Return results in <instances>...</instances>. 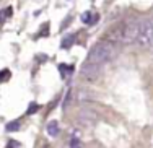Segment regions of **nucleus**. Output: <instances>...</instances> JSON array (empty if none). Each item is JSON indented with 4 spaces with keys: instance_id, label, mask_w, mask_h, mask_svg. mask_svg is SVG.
Listing matches in <instances>:
<instances>
[{
    "instance_id": "obj_10",
    "label": "nucleus",
    "mask_w": 153,
    "mask_h": 148,
    "mask_svg": "<svg viewBox=\"0 0 153 148\" xmlns=\"http://www.w3.org/2000/svg\"><path fill=\"white\" fill-rule=\"evenodd\" d=\"M94 15H93V13L91 12H85V13H83V15H82V21H83V23H85V24H91V18H93Z\"/></svg>"
},
{
    "instance_id": "obj_4",
    "label": "nucleus",
    "mask_w": 153,
    "mask_h": 148,
    "mask_svg": "<svg viewBox=\"0 0 153 148\" xmlns=\"http://www.w3.org/2000/svg\"><path fill=\"white\" fill-rule=\"evenodd\" d=\"M80 75H82L85 80H88V81L96 80V78L100 77V65H96V64H91V62H88V60H86V62L82 65Z\"/></svg>"
},
{
    "instance_id": "obj_12",
    "label": "nucleus",
    "mask_w": 153,
    "mask_h": 148,
    "mask_svg": "<svg viewBox=\"0 0 153 148\" xmlns=\"http://www.w3.org/2000/svg\"><path fill=\"white\" fill-rule=\"evenodd\" d=\"M39 111V104L38 103H30V106H28V114H34V112H38Z\"/></svg>"
},
{
    "instance_id": "obj_8",
    "label": "nucleus",
    "mask_w": 153,
    "mask_h": 148,
    "mask_svg": "<svg viewBox=\"0 0 153 148\" xmlns=\"http://www.w3.org/2000/svg\"><path fill=\"white\" fill-rule=\"evenodd\" d=\"M72 95H74V93H72V90H68L67 91V95H65V99H64V104H62V109H68V106H70V103H72Z\"/></svg>"
},
{
    "instance_id": "obj_15",
    "label": "nucleus",
    "mask_w": 153,
    "mask_h": 148,
    "mask_svg": "<svg viewBox=\"0 0 153 148\" xmlns=\"http://www.w3.org/2000/svg\"><path fill=\"white\" fill-rule=\"evenodd\" d=\"M12 13H13V10H12V7H8V8H7V10H5V16H10V15H12Z\"/></svg>"
},
{
    "instance_id": "obj_2",
    "label": "nucleus",
    "mask_w": 153,
    "mask_h": 148,
    "mask_svg": "<svg viewBox=\"0 0 153 148\" xmlns=\"http://www.w3.org/2000/svg\"><path fill=\"white\" fill-rule=\"evenodd\" d=\"M116 56V46L114 42L111 41H101L98 42L94 47L90 50L88 56V62L96 64V65H103V64H108L114 59Z\"/></svg>"
},
{
    "instance_id": "obj_1",
    "label": "nucleus",
    "mask_w": 153,
    "mask_h": 148,
    "mask_svg": "<svg viewBox=\"0 0 153 148\" xmlns=\"http://www.w3.org/2000/svg\"><path fill=\"white\" fill-rule=\"evenodd\" d=\"M138 30L140 23L135 20H129L126 23H121L111 31V38L114 41H121L124 44H132L138 39Z\"/></svg>"
},
{
    "instance_id": "obj_3",
    "label": "nucleus",
    "mask_w": 153,
    "mask_h": 148,
    "mask_svg": "<svg viewBox=\"0 0 153 148\" xmlns=\"http://www.w3.org/2000/svg\"><path fill=\"white\" fill-rule=\"evenodd\" d=\"M137 42L140 46H143V47H152L153 46V20L152 18H147V20L140 21Z\"/></svg>"
},
{
    "instance_id": "obj_9",
    "label": "nucleus",
    "mask_w": 153,
    "mask_h": 148,
    "mask_svg": "<svg viewBox=\"0 0 153 148\" xmlns=\"http://www.w3.org/2000/svg\"><path fill=\"white\" fill-rule=\"evenodd\" d=\"M20 130V121H13L10 124H7V132H16Z\"/></svg>"
},
{
    "instance_id": "obj_14",
    "label": "nucleus",
    "mask_w": 153,
    "mask_h": 148,
    "mask_svg": "<svg viewBox=\"0 0 153 148\" xmlns=\"http://www.w3.org/2000/svg\"><path fill=\"white\" fill-rule=\"evenodd\" d=\"M47 30H49V24L44 23V24L41 26V36H47V34H49V33H47Z\"/></svg>"
},
{
    "instance_id": "obj_11",
    "label": "nucleus",
    "mask_w": 153,
    "mask_h": 148,
    "mask_svg": "<svg viewBox=\"0 0 153 148\" xmlns=\"http://www.w3.org/2000/svg\"><path fill=\"white\" fill-rule=\"evenodd\" d=\"M10 75H12V72L8 70V68H5V70L0 72V81H7L10 78Z\"/></svg>"
},
{
    "instance_id": "obj_5",
    "label": "nucleus",
    "mask_w": 153,
    "mask_h": 148,
    "mask_svg": "<svg viewBox=\"0 0 153 148\" xmlns=\"http://www.w3.org/2000/svg\"><path fill=\"white\" fill-rule=\"evenodd\" d=\"M47 133H49L51 137L59 135V124H57L56 121H51L49 124H47Z\"/></svg>"
},
{
    "instance_id": "obj_6",
    "label": "nucleus",
    "mask_w": 153,
    "mask_h": 148,
    "mask_svg": "<svg viewBox=\"0 0 153 148\" xmlns=\"http://www.w3.org/2000/svg\"><path fill=\"white\" fill-rule=\"evenodd\" d=\"M74 42H75V38H74V36H67V38L62 39L60 47H62V49H70L72 46H74Z\"/></svg>"
},
{
    "instance_id": "obj_7",
    "label": "nucleus",
    "mask_w": 153,
    "mask_h": 148,
    "mask_svg": "<svg viewBox=\"0 0 153 148\" xmlns=\"http://www.w3.org/2000/svg\"><path fill=\"white\" fill-rule=\"evenodd\" d=\"M59 70H60V75L65 78L68 73H70V72H74V67H72V65H65V64H60V65H59Z\"/></svg>"
},
{
    "instance_id": "obj_13",
    "label": "nucleus",
    "mask_w": 153,
    "mask_h": 148,
    "mask_svg": "<svg viewBox=\"0 0 153 148\" xmlns=\"http://www.w3.org/2000/svg\"><path fill=\"white\" fill-rule=\"evenodd\" d=\"M70 148H83L82 147V142L78 138H72L70 140Z\"/></svg>"
}]
</instances>
